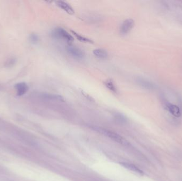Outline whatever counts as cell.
<instances>
[{
    "label": "cell",
    "instance_id": "5bb4252c",
    "mask_svg": "<svg viewBox=\"0 0 182 181\" xmlns=\"http://www.w3.org/2000/svg\"><path fill=\"white\" fill-rule=\"evenodd\" d=\"M114 118L117 122L119 123H126L127 121L126 117L120 113H116L114 115Z\"/></svg>",
    "mask_w": 182,
    "mask_h": 181
},
{
    "label": "cell",
    "instance_id": "ba28073f",
    "mask_svg": "<svg viewBox=\"0 0 182 181\" xmlns=\"http://www.w3.org/2000/svg\"><path fill=\"white\" fill-rule=\"evenodd\" d=\"M15 89L16 90L18 96H21L25 95L28 90V86L25 82L18 83L15 85Z\"/></svg>",
    "mask_w": 182,
    "mask_h": 181
},
{
    "label": "cell",
    "instance_id": "8992f818",
    "mask_svg": "<svg viewBox=\"0 0 182 181\" xmlns=\"http://www.w3.org/2000/svg\"><path fill=\"white\" fill-rule=\"evenodd\" d=\"M134 21L132 19H127L124 21L121 25L120 32L121 34L125 35L128 34L134 27Z\"/></svg>",
    "mask_w": 182,
    "mask_h": 181
},
{
    "label": "cell",
    "instance_id": "30bf717a",
    "mask_svg": "<svg viewBox=\"0 0 182 181\" xmlns=\"http://www.w3.org/2000/svg\"><path fill=\"white\" fill-rule=\"evenodd\" d=\"M93 54L97 58L102 60L106 59L108 57V53L107 51L102 48H97L94 49Z\"/></svg>",
    "mask_w": 182,
    "mask_h": 181
},
{
    "label": "cell",
    "instance_id": "9a60e30c",
    "mask_svg": "<svg viewBox=\"0 0 182 181\" xmlns=\"http://www.w3.org/2000/svg\"><path fill=\"white\" fill-rule=\"evenodd\" d=\"M29 39L32 43L37 44L39 41L40 39H39V37L37 35L35 34H32L30 36Z\"/></svg>",
    "mask_w": 182,
    "mask_h": 181
},
{
    "label": "cell",
    "instance_id": "5b68a950",
    "mask_svg": "<svg viewBox=\"0 0 182 181\" xmlns=\"http://www.w3.org/2000/svg\"><path fill=\"white\" fill-rule=\"evenodd\" d=\"M65 49L67 53L70 56H72V58L77 60H82L83 59L85 56V54L82 50L74 46L68 45L66 46Z\"/></svg>",
    "mask_w": 182,
    "mask_h": 181
},
{
    "label": "cell",
    "instance_id": "3957f363",
    "mask_svg": "<svg viewBox=\"0 0 182 181\" xmlns=\"http://www.w3.org/2000/svg\"><path fill=\"white\" fill-rule=\"evenodd\" d=\"M52 37L57 39H62L68 42H72L74 38L72 35L70 34L67 31L62 28H56L52 31Z\"/></svg>",
    "mask_w": 182,
    "mask_h": 181
},
{
    "label": "cell",
    "instance_id": "52a82bcc",
    "mask_svg": "<svg viewBox=\"0 0 182 181\" xmlns=\"http://www.w3.org/2000/svg\"><path fill=\"white\" fill-rule=\"evenodd\" d=\"M55 3L59 7L63 10L66 13L70 15L75 14V11L72 8V7L66 2L63 1H58L55 2Z\"/></svg>",
    "mask_w": 182,
    "mask_h": 181
},
{
    "label": "cell",
    "instance_id": "2e32d148",
    "mask_svg": "<svg viewBox=\"0 0 182 181\" xmlns=\"http://www.w3.org/2000/svg\"><path fill=\"white\" fill-rule=\"evenodd\" d=\"M16 63V60L14 58H11L9 60H7V63H5L6 66L7 67H11L15 64Z\"/></svg>",
    "mask_w": 182,
    "mask_h": 181
},
{
    "label": "cell",
    "instance_id": "9c48e42d",
    "mask_svg": "<svg viewBox=\"0 0 182 181\" xmlns=\"http://www.w3.org/2000/svg\"><path fill=\"white\" fill-rule=\"evenodd\" d=\"M41 98L44 100H57L60 102H64V98L60 95L53 94H48V93H43L40 95Z\"/></svg>",
    "mask_w": 182,
    "mask_h": 181
},
{
    "label": "cell",
    "instance_id": "6da1fadb",
    "mask_svg": "<svg viewBox=\"0 0 182 181\" xmlns=\"http://www.w3.org/2000/svg\"><path fill=\"white\" fill-rule=\"evenodd\" d=\"M162 105L166 110L168 111L172 115L175 117H180L182 115V109L180 106L169 102L164 94H160Z\"/></svg>",
    "mask_w": 182,
    "mask_h": 181
},
{
    "label": "cell",
    "instance_id": "e0dca14e",
    "mask_svg": "<svg viewBox=\"0 0 182 181\" xmlns=\"http://www.w3.org/2000/svg\"><path fill=\"white\" fill-rule=\"evenodd\" d=\"M82 94L83 95H84V96H86V97H87V98H89L90 100H91V101H92V100H93V98H92V97H91L89 95H87V94H86V93H84V92H82Z\"/></svg>",
    "mask_w": 182,
    "mask_h": 181
},
{
    "label": "cell",
    "instance_id": "7a4b0ae2",
    "mask_svg": "<svg viewBox=\"0 0 182 181\" xmlns=\"http://www.w3.org/2000/svg\"><path fill=\"white\" fill-rule=\"evenodd\" d=\"M92 128L97 132L102 134L103 135L106 136V137H109L111 139L113 140V141L117 142L119 144H123L125 146H128L130 144L127 140L125 139L123 137H121L118 134L115 133L113 131L99 127H93Z\"/></svg>",
    "mask_w": 182,
    "mask_h": 181
},
{
    "label": "cell",
    "instance_id": "8fae6325",
    "mask_svg": "<svg viewBox=\"0 0 182 181\" xmlns=\"http://www.w3.org/2000/svg\"><path fill=\"white\" fill-rule=\"evenodd\" d=\"M120 165H121L124 167L127 168L130 171H133L135 173H136L138 174L141 175L144 174L143 172L134 164L128 163H120Z\"/></svg>",
    "mask_w": 182,
    "mask_h": 181
},
{
    "label": "cell",
    "instance_id": "7c38bea8",
    "mask_svg": "<svg viewBox=\"0 0 182 181\" xmlns=\"http://www.w3.org/2000/svg\"><path fill=\"white\" fill-rule=\"evenodd\" d=\"M71 32L73 35L76 38V39L78 40L79 41L84 43H88V44H93L94 43V41L92 39L85 37L84 36H82V35L79 34L77 32H76L75 31H72Z\"/></svg>",
    "mask_w": 182,
    "mask_h": 181
},
{
    "label": "cell",
    "instance_id": "277c9868",
    "mask_svg": "<svg viewBox=\"0 0 182 181\" xmlns=\"http://www.w3.org/2000/svg\"><path fill=\"white\" fill-rule=\"evenodd\" d=\"M135 81L141 88L147 90H154L157 88V85L153 82L143 77H137Z\"/></svg>",
    "mask_w": 182,
    "mask_h": 181
},
{
    "label": "cell",
    "instance_id": "4fadbf2b",
    "mask_svg": "<svg viewBox=\"0 0 182 181\" xmlns=\"http://www.w3.org/2000/svg\"><path fill=\"white\" fill-rule=\"evenodd\" d=\"M104 85L107 87V89H109L111 92L113 93H117V87L112 80L108 79L104 82Z\"/></svg>",
    "mask_w": 182,
    "mask_h": 181
}]
</instances>
